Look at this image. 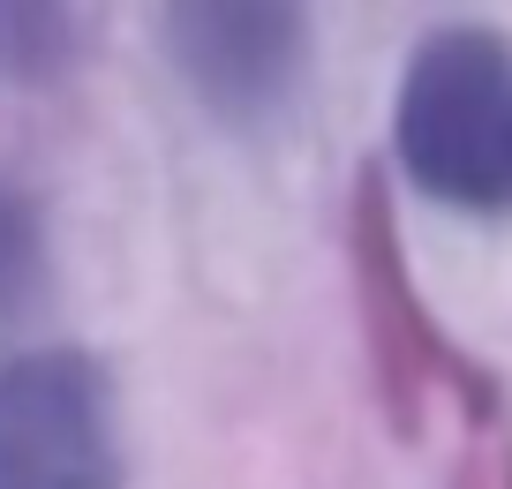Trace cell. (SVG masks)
I'll list each match as a JSON object with an SVG mask.
<instances>
[{"label": "cell", "instance_id": "cell-1", "mask_svg": "<svg viewBox=\"0 0 512 489\" xmlns=\"http://www.w3.org/2000/svg\"><path fill=\"white\" fill-rule=\"evenodd\" d=\"M392 158L430 204L512 219V38L482 23L430 31L392 91Z\"/></svg>", "mask_w": 512, "mask_h": 489}, {"label": "cell", "instance_id": "cell-2", "mask_svg": "<svg viewBox=\"0 0 512 489\" xmlns=\"http://www.w3.org/2000/svg\"><path fill=\"white\" fill-rule=\"evenodd\" d=\"M0 489H121V407L91 354L0 362Z\"/></svg>", "mask_w": 512, "mask_h": 489}, {"label": "cell", "instance_id": "cell-3", "mask_svg": "<svg viewBox=\"0 0 512 489\" xmlns=\"http://www.w3.org/2000/svg\"><path fill=\"white\" fill-rule=\"evenodd\" d=\"M166 61L189 76V91L226 121H264L287 113V98L302 91V61H309V23L294 8H166Z\"/></svg>", "mask_w": 512, "mask_h": 489}, {"label": "cell", "instance_id": "cell-4", "mask_svg": "<svg viewBox=\"0 0 512 489\" xmlns=\"http://www.w3.org/2000/svg\"><path fill=\"white\" fill-rule=\"evenodd\" d=\"M68 16L53 8H0V76H46L68 53Z\"/></svg>", "mask_w": 512, "mask_h": 489}, {"label": "cell", "instance_id": "cell-5", "mask_svg": "<svg viewBox=\"0 0 512 489\" xmlns=\"http://www.w3.org/2000/svg\"><path fill=\"white\" fill-rule=\"evenodd\" d=\"M8 234H16V219H0V241H8Z\"/></svg>", "mask_w": 512, "mask_h": 489}]
</instances>
